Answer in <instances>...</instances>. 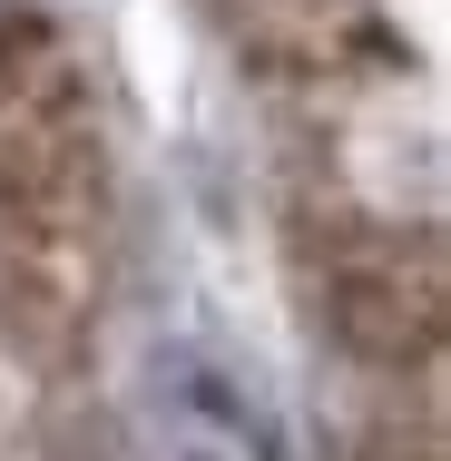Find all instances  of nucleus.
Returning <instances> with one entry per match:
<instances>
[{
    "label": "nucleus",
    "instance_id": "f257e3e1",
    "mask_svg": "<svg viewBox=\"0 0 451 461\" xmlns=\"http://www.w3.org/2000/svg\"><path fill=\"white\" fill-rule=\"evenodd\" d=\"M128 186L98 59L69 20H0V344L40 373H79L118 304Z\"/></svg>",
    "mask_w": 451,
    "mask_h": 461
},
{
    "label": "nucleus",
    "instance_id": "7ed1b4c3",
    "mask_svg": "<svg viewBox=\"0 0 451 461\" xmlns=\"http://www.w3.org/2000/svg\"><path fill=\"white\" fill-rule=\"evenodd\" d=\"M196 10L216 20V40L266 89H294V98H314V108L392 89L412 69V50L383 30L373 0H196Z\"/></svg>",
    "mask_w": 451,
    "mask_h": 461
},
{
    "label": "nucleus",
    "instance_id": "f03ea898",
    "mask_svg": "<svg viewBox=\"0 0 451 461\" xmlns=\"http://www.w3.org/2000/svg\"><path fill=\"white\" fill-rule=\"evenodd\" d=\"M294 266L334 354L432 393V364H442V226L432 216H402L324 177L314 196H294Z\"/></svg>",
    "mask_w": 451,
    "mask_h": 461
}]
</instances>
